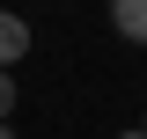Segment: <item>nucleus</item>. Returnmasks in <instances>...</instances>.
<instances>
[{
    "label": "nucleus",
    "instance_id": "20e7f679",
    "mask_svg": "<svg viewBox=\"0 0 147 139\" xmlns=\"http://www.w3.org/2000/svg\"><path fill=\"white\" fill-rule=\"evenodd\" d=\"M118 139H147V124H140V132H118Z\"/></svg>",
    "mask_w": 147,
    "mask_h": 139
},
{
    "label": "nucleus",
    "instance_id": "7ed1b4c3",
    "mask_svg": "<svg viewBox=\"0 0 147 139\" xmlns=\"http://www.w3.org/2000/svg\"><path fill=\"white\" fill-rule=\"evenodd\" d=\"M0 124H15V73L0 66Z\"/></svg>",
    "mask_w": 147,
    "mask_h": 139
},
{
    "label": "nucleus",
    "instance_id": "f03ea898",
    "mask_svg": "<svg viewBox=\"0 0 147 139\" xmlns=\"http://www.w3.org/2000/svg\"><path fill=\"white\" fill-rule=\"evenodd\" d=\"M110 29L125 44H147V0H110Z\"/></svg>",
    "mask_w": 147,
    "mask_h": 139
},
{
    "label": "nucleus",
    "instance_id": "39448f33",
    "mask_svg": "<svg viewBox=\"0 0 147 139\" xmlns=\"http://www.w3.org/2000/svg\"><path fill=\"white\" fill-rule=\"evenodd\" d=\"M0 139H15V124H0Z\"/></svg>",
    "mask_w": 147,
    "mask_h": 139
},
{
    "label": "nucleus",
    "instance_id": "f257e3e1",
    "mask_svg": "<svg viewBox=\"0 0 147 139\" xmlns=\"http://www.w3.org/2000/svg\"><path fill=\"white\" fill-rule=\"evenodd\" d=\"M22 59H30V22H22V15H7V7H0V66L15 73Z\"/></svg>",
    "mask_w": 147,
    "mask_h": 139
}]
</instances>
